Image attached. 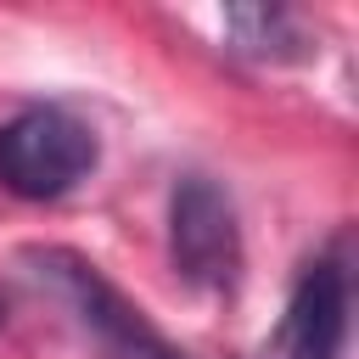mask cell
I'll return each mask as SVG.
<instances>
[{
    "label": "cell",
    "instance_id": "1",
    "mask_svg": "<svg viewBox=\"0 0 359 359\" xmlns=\"http://www.w3.org/2000/svg\"><path fill=\"white\" fill-rule=\"evenodd\" d=\"M22 264L73 314V325L101 348V359H185L90 258H79L67 247H28Z\"/></svg>",
    "mask_w": 359,
    "mask_h": 359
},
{
    "label": "cell",
    "instance_id": "2",
    "mask_svg": "<svg viewBox=\"0 0 359 359\" xmlns=\"http://www.w3.org/2000/svg\"><path fill=\"white\" fill-rule=\"evenodd\" d=\"M95 135L62 107H28L0 123V191L22 202L67 196L95 168Z\"/></svg>",
    "mask_w": 359,
    "mask_h": 359
},
{
    "label": "cell",
    "instance_id": "3",
    "mask_svg": "<svg viewBox=\"0 0 359 359\" xmlns=\"http://www.w3.org/2000/svg\"><path fill=\"white\" fill-rule=\"evenodd\" d=\"M168 258L202 292H230L241 275V224L219 180L185 174L168 196Z\"/></svg>",
    "mask_w": 359,
    "mask_h": 359
},
{
    "label": "cell",
    "instance_id": "4",
    "mask_svg": "<svg viewBox=\"0 0 359 359\" xmlns=\"http://www.w3.org/2000/svg\"><path fill=\"white\" fill-rule=\"evenodd\" d=\"M342 342H348V275L337 258H314L297 269L264 359H342Z\"/></svg>",
    "mask_w": 359,
    "mask_h": 359
},
{
    "label": "cell",
    "instance_id": "5",
    "mask_svg": "<svg viewBox=\"0 0 359 359\" xmlns=\"http://www.w3.org/2000/svg\"><path fill=\"white\" fill-rule=\"evenodd\" d=\"M224 22H230V34H236V45H241L247 56H269V62L309 56L292 11H280V6H230Z\"/></svg>",
    "mask_w": 359,
    "mask_h": 359
},
{
    "label": "cell",
    "instance_id": "6",
    "mask_svg": "<svg viewBox=\"0 0 359 359\" xmlns=\"http://www.w3.org/2000/svg\"><path fill=\"white\" fill-rule=\"evenodd\" d=\"M0 325H6V297H0Z\"/></svg>",
    "mask_w": 359,
    "mask_h": 359
}]
</instances>
